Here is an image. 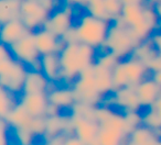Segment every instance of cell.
Segmentation results:
<instances>
[{
  "label": "cell",
  "mask_w": 161,
  "mask_h": 145,
  "mask_svg": "<svg viewBox=\"0 0 161 145\" xmlns=\"http://www.w3.org/2000/svg\"><path fill=\"white\" fill-rule=\"evenodd\" d=\"M96 120L99 125V145H126L131 130L125 120V114L106 105L96 108Z\"/></svg>",
  "instance_id": "obj_1"
},
{
  "label": "cell",
  "mask_w": 161,
  "mask_h": 145,
  "mask_svg": "<svg viewBox=\"0 0 161 145\" xmlns=\"http://www.w3.org/2000/svg\"><path fill=\"white\" fill-rule=\"evenodd\" d=\"M58 54L64 85H72L84 69L96 62V49L83 43H67Z\"/></svg>",
  "instance_id": "obj_2"
},
{
  "label": "cell",
  "mask_w": 161,
  "mask_h": 145,
  "mask_svg": "<svg viewBox=\"0 0 161 145\" xmlns=\"http://www.w3.org/2000/svg\"><path fill=\"white\" fill-rule=\"evenodd\" d=\"M120 17L141 42L148 40L160 25L154 6L149 1L145 5H124Z\"/></svg>",
  "instance_id": "obj_3"
},
{
  "label": "cell",
  "mask_w": 161,
  "mask_h": 145,
  "mask_svg": "<svg viewBox=\"0 0 161 145\" xmlns=\"http://www.w3.org/2000/svg\"><path fill=\"white\" fill-rule=\"evenodd\" d=\"M140 43L141 41L135 35L129 25L119 17L110 24L107 39L102 49L103 52H112L119 60H125L131 55Z\"/></svg>",
  "instance_id": "obj_4"
},
{
  "label": "cell",
  "mask_w": 161,
  "mask_h": 145,
  "mask_svg": "<svg viewBox=\"0 0 161 145\" xmlns=\"http://www.w3.org/2000/svg\"><path fill=\"white\" fill-rule=\"evenodd\" d=\"M74 27L78 43L87 44L94 49H99L106 42L110 22L86 13Z\"/></svg>",
  "instance_id": "obj_5"
},
{
  "label": "cell",
  "mask_w": 161,
  "mask_h": 145,
  "mask_svg": "<svg viewBox=\"0 0 161 145\" xmlns=\"http://www.w3.org/2000/svg\"><path fill=\"white\" fill-rule=\"evenodd\" d=\"M149 74H151V71L141 60L132 56L121 60L113 69L114 90L123 87H136L143 79L149 77Z\"/></svg>",
  "instance_id": "obj_6"
},
{
  "label": "cell",
  "mask_w": 161,
  "mask_h": 145,
  "mask_svg": "<svg viewBox=\"0 0 161 145\" xmlns=\"http://www.w3.org/2000/svg\"><path fill=\"white\" fill-rule=\"evenodd\" d=\"M28 68L23 63L16 60L14 55L0 58V84L9 92L17 97L22 95Z\"/></svg>",
  "instance_id": "obj_7"
},
{
  "label": "cell",
  "mask_w": 161,
  "mask_h": 145,
  "mask_svg": "<svg viewBox=\"0 0 161 145\" xmlns=\"http://www.w3.org/2000/svg\"><path fill=\"white\" fill-rule=\"evenodd\" d=\"M93 65L88 68L84 69L71 86L75 94L76 102H82L97 107L103 103L104 97L97 90L94 78V71H93Z\"/></svg>",
  "instance_id": "obj_8"
},
{
  "label": "cell",
  "mask_w": 161,
  "mask_h": 145,
  "mask_svg": "<svg viewBox=\"0 0 161 145\" xmlns=\"http://www.w3.org/2000/svg\"><path fill=\"white\" fill-rule=\"evenodd\" d=\"M9 49L14 57L23 63L29 69L41 70V54L36 47L33 32L10 45Z\"/></svg>",
  "instance_id": "obj_9"
},
{
  "label": "cell",
  "mask_w": 161,
  "mask_h": 145,
  "mask_svg": "<svg viewBox=\"0 0 161 145\" xmlns=\"http://www.w3.org/2000/svg\"><path fill=\"white\" fill-rule=\"evenodd\" d=\"M69 114L73 127V135H75L85 145H99V125L96 118H88L72 112H69Z\"/></svg>",
  "instance_id": "obj_10"
},
{
  "label": "cell",
  "mask_w": 161,
  "mask_h": 145,
  "mask_svg": "<svg viewBox=\"0 0 161 145\" xmlns=\"http://www.w3.org/2000/svg\"><path fill=\"white\" fill-rule=\"evenodd\" d=\"M110 101V107L116 108L121 112H141L142 107L139 101L136 87H123L116 89L105 97Z\"/></svg>",
  "instance_id": "obj_11"
},
{
  "label": "cell",
  "mask_w": 161,
  "mask_h": 145,
  "mask_svg": "<svg viewBox=\"0 0 161 145\" xmlns=\"http://www.w3.org/2000/svg\"><path fill=\"white\" fill-rule=\"evenodd\" d=\"M49 16V12L36 0H25L21 3V21L31 32L42 29Z\"/></svg>",
  "instance_id": "obj_12"
},
{
  "label": "cell",
  "mask_w": 161,
  "mask_h": 145,
  "mask_svg": "<svg viewBox=\"0 0 161 145\" xmlns=\"http://www.w3.org/2000/svg\"><path fill=\"white\" fill-rule=\"evenodd\" d=\"M73 25V6L65 3L61 9L55 10L49 16L45 21V30L52 32L58 38H63L65 33L71 29Z\"/></svg>",
  "instance_id": "obj_13"
},
{
  "label": "cell",
  "mask_w": 161,
  "mask_h": 145,
  "mask_svg": "<svg viewBox=\"0 0 161 145\" xmlns=\"http://www.w3.org/2000/svg\"><path fill=\"white\" fill-rule=\"evenodd\" d=\"M136 91L142 110L150 109L161 96V86L150 75L136 86Z\"/></svg>",
  "instance_id": "obj_14"
},
{
  "label": "cell",
  "mask_w": 161,
  "mask_h": 145,
  "mask_svg": "<svg viewBox=\"0 0 161 145\" xmlns=\"http://www.w3.org/2000/svg\"><path fill=\"white\" fill-rule=\"evenodd\" d=\"M33 34L36 47H38L41 55L51 53H60L65 45L62 39L56 36L52 32L45 30L44 28L34 31Z\"/></svg>",
  "instance_id": "obj_15"
},
{
  "label": "cell",
  "mask_w": 161,
  "mask_h": 145,
  "mask_svg": "<svg viewBox=\"0 0 161 145\" xmlns=\"http://www.w3.org/2000/svg\"><path fill=\"white\" fill-rule=\"evenodd\" d=\"M49 102L60 108L62 111L71 110L76 103V97L71 85L58 86L53 84L47 92Z\"/></svg>",
  "instance_id": "obj_16"
},
{
  "label": "cell",
  "mask_w": 161,
  "mask_h": 145,
  "mask_svg": "<svg viewBox=\"0 0 161 145\" xmlns=\"http://www.w3.org/2000/svg\"><path fill=\"white\" fill-rule=\"evenodd\" d=\"M19 102L33 118L47 116L50 105L47 94H22L19 97Z\"/></svg>",
  "instance_id": "obj_17"
},
{
  "label": "cell",
  "mask_w": 161,
  "mask_h": 145,
  "mask_svg": "<svg viewBox=\"0 0 161 145\" xmlns=\"http://www.w3.org/2000/svg\"><path fill=\"white\" fill-rule=\"evenodd\" d=\"M53 84L41 70L29 69L25 77L22 94H47Z\"/></svg>",
  "instance_id": "obj_18"
},
{
  "label": "cell",
  "mask_w": 161,
  "mask_h": 145,
  "mask_svg": "<svg viewBox=\"0 0 161 145\" xmlns=\"http://www.w3.org/2000/svg\"><path fill=\"white\" fill-rule=\"evenodd\" d=\"M30 32L31 31L25 27L21 19L9 21V22L1 24V30H0L1 43L7 46H10L14 43L21 40L23 36H25Z\"/></svg>",
  "instance_id": "obj_19"
},
{
  "label": "cell",
  "mask_w": 161,
  "mask_h": 145,
  "mask_svg": "<svg viewBox=\"0 0 161 145\" xmlns=\"http://www.w3.org/2000/svg\"><path fill=\"white\" fill-rule=\"evenodd\" d=\"M41 71L52 84H62L60 54L51 53L41 55Z\"/></svg>",
  "instance_id": "obj_20"
},
{
  "label": "cell",
  "mask_w": 161,
  "mask_h": 145,
  "mask_svg": "<svg viewBox=\"0 0 161 145\" xmlns=\"http://www.w3.org/2000/svg\"><path fill=\"white\" fill-rule=\"evenodd\" d=\"M93 71H94V78L97 90L105 99V97H107L108 95H110L114 91L113 70L95 62L93 65Z\"/></svg>",
  "instance_id": "obj_21"
},
{
  "label": "cell",
  "mask_w": 161,
  "mask_h": 145,
  "mask_svg": "<svg viewBox=\"0 0 161 145\" xmlns=\"http://www.w3.org/2000/svg\"><path fill=\"white\" fill-rule=\"evenodd\" d=\"M10 129H29L31 122L33 120V117L25 110V108L18 102L14 107V109L3 118ZM31 131V130H30Z\"/></svg>",
  "instance_id": "obj_22"
},
{
  "label": "cell",
  "mask_w": 161,
  "mask_h": 145,
  "mask_svg": "<svg viewBox=\"0 0 161 145\" xmlns=\"http://www.w3.org/2000/svg\"><path fill=\"white\" fill-rule=\"evenodd\" d=\"M129 141L138 145H158L161 137H159L152 129L141 124L131 132Z\"/></svg>",
  "instance_id": "obj_23"
},
{
  "label": "cell",
  "mask_w": 161,
  "mask_h": 145,
  "mask_svg": "<svg viewBox=\"0 0 161 145\" xmlns=\"http://www.w3.org/2000/svg\"><path fill=\"white\" fill-rule=\"evenodd\" d=\"M20 0H0V23L21 19Z\"/></svg>",
  "instance_id": "obj_24"
},
{
  "label": "cell",
  "mask_w": 161,
  "mask_h": 145,
  "mask_svg": "<svg viewBox=\"0 0 161 145\" xmlns=\"http://www.w3.org/2000/svg\"><path fill=\"white\" fill-rule=\"evenodd\" d=\"M158 54L159 53L157 52L153 43H152V41L150 40V38H149L148 40L142 41V42L135 49V51L132 52V54L130 56L141 60V62L147 65L148 63L151 60H153Z\"/></svg>",
  "instance_id": "obj_25"
},
{
  "label": "cell",
  "mask_w": 161,
  "mask_h": 145,
  "mask_svg": "<svg viewBox=\"0 0 161 145\" xmlns=\"http://www.w3.org/2000/svg\"><path fill=\"white\" fill-rule=\"evenodd\" d=\"M18 102L19 97L12 95L5 88H0V118H5Z\"/></svg>",
  "instance_id": "obj_26"
},
{
  "label": "cell",
  "mask_w": 161,
  "mask_h": 145,
  "mask_svg": "<svg viewBox=\"0 0 161 145\" xmlns=\"http://www.w3.org/2000/svg\"><path fill=\"white\" fill-rule=\"evenodd\" d=\"M85 9L87 10V13L92 14V16L96 17V18L103 19V20L109 21L108 18L107 11H106L105 3H104V0H91L86 3Z\"/></svg>",
  "instance_id": "obj_27"
},
{
  "label": "cell",
  "mask_w": 161,
  "mask_h": 145,
  "mask_svg": "<svg viewBox=\"0 0 161 145\" xmlns=\"http://www.w3.org/2000/svg\"><path fill=\"white\" fill-rule=\"evenodd\" d=\"M142 113V124L150 127L153 131L161 130V118L152 108L141 111Z\"/></svg>",
  "instance_id": "obj_28"
},
{
  "label": "cell",
  "mask_w": 161,
  "mask_h": 145,
  "mask_svg": "<svg viewBox=\"0 0 161 145\" xmlns=\"http://www.w3.org/2000/svg\"><path fill=\"white\" fill-rule=\"evenodd\" d=\"M11 132L18 145H33L34 140L36 138L29 129H11Z\"/></svg>",
  "instance_id": "obj_29"
},
{
  "label": "cell",
  "mask_w": 161,
  "mask_h": 145,
  "mask_svg": "<svg viewBox=\"0 0 161 145\" xmlns=\"http://www.w3.org/2000/svg\"><path fill=\"white\" fill-rule=\"evenodd\" d=\"M104 3H105L106 11H107L110 22L115 21L121 16V11H123L124 7L121 0H104Z\"/></svg>",
  "instance_id": "obj_30"
},
{
  "label": "cell",
  "mask_w": 161,
  "mask_h": 145,
  "mask_svg": "<svg viewBox=\"0 0 161 145\" xmlns=\"http://www.w3.org/2000/svg\"><path fill=\"white\" fill-rule=\"evenodd\" d=\"M121 60H119L115 54H113L112 52H102V54H99L96 57V62L98 64H101L102 66L106 67V68L114 69L116 67V65L120 62Z\"/></svg>",
  "instance_id": "obj_31"
},
{
  "label": "cell",
  "mask_w": 161,
  "mask_h": 145,
  "mask_svg": "<svg viewBox=\"0 0 161 145\" xmlns=\"http://www.w3.org/2000/svg\"><path fill=\"white\" fill-rule=\"evenodd\" d=\"M50 14L52 12H54L56 10V7H58V0H36Z\"/></svg>",
  "instance_id": "obj_32"
},
{
  "label": "cell",
  "mask_w": 161,
  "mask_h": 145,
  "mask_svg": "<svg viewBox=\"0 0 161 145\" xmlns=\"http://www.w3.org/2000/svg\"><path fill=\"white\" fill-rule=\"evenodd\" d=\"M147 66H148V68H149V70L151 71V74L154 73V71L161 70V55L160 54H158L153 60H150L147 64Z\"/></svg>",
  "instance_id": "obj_33"
},
{
  "label": "cell",
  "mask_w": 161,
  "mask_h": 145,
  "mask_svg": "<svg viewBox=\"0 0 161 145\" xmlns=\"http://www.w3.org/2000/svg\"><path fill=\"white\" fill-rule=\"evenodd\" d=\"M150 40L152 41L157 52L161 55V32H156L150 36Z\"/></svg>",
  "instance_id": "obj_34"
},
{
  "label": "cell",
  "mask_w": 161,
  "mask_h": 145,
  "mask_svg": "<svg viewBox=\"0 0 161 145\" xmlns=\"http://www.w3.org/2000/svg\"><path fill=\"white\" fill-rule=\"evenodd\" d=\"M64 145H85L80 140H78L75 135H67L65 138Z\"/></svg>",
  "instance_id": "obj_35"
},
{
  "label": "cell",
  "mask_w": 161,
  "mask_h": 145,
  "mask_svg": "<svg viewBox=\"0 0 161 145\" xmlns=\"http://www.w3.org/2000/svg\"><path fill=\"white\" fill-rule=\"evenodd\" d=\"M65 3H69V5H77L80 7H85L86 3H87V0H64Z\"/></svg>",
  "instance_id": "obj_36"
},
{
  "label": "cell",
  "mask_w": 161,
  "mask_h": 145,
  "mask_svg": "<svg viewBox=\"0 0 161 145\" xmlns=\"http://www.w3.org/2000/svg\"><path fill=\"white\" fill-rule=\"evenodd\" d=\"M123 5H145L147 0H121Z\"/></svg>",
  "instance_id": "obj_37"
},
{
  "label": "cell",
  "mask_w": 161,
  "mask_h": 145,
  "mask_svg": "<svg viewBox=\"0 0 161 145\" xmlns=\"http://www.w3.org/2000/svg\"><path fill=\"white\" fill-rule=\"evenodd\" d=\"M151 108L157 112V113L159 114V116H160V118H161V96L159 97L158 100L156 101V103H154V105L152 106Z\"/></svg>",
  "instance_id": "obj_38"
},
{
  "label": "cell",
  "mask_w": 161,
  "mask_h": 145,
  "mask_svg": "<svg viewBox=\"0 0 161 145\" xmlns=\"http://www.w3.org/2000/svg\"><path fill=\"white\" fill-rule=\"evenodd\" d=\"M151 77L154 79V80L157 81V83L159 84V85L161 86V70L154 71V73H152V74H151Z\"/></svg>",
  "instance_id": "obj_39"
},
{
  "label": "cell",
  "mask_w": 161,
  "mask_h": 145,
  "mask_svg": "<svg viewBox=\"0 0 161 145\" xmlns=\"http://www.w3.org/2000/svg\"><path fill=\"white\" fill-rule=\"evenodd\" d=\"M153 6H154V9H156L157 14H158L159 19H160V21H161V3H154Z\"/></svg>",
  "instance_id": "obj_40"
},
{
  "label": "cell",
  "mask_w": 161,
  "mask_h": 145,
  "mask_svg": "<svg viewBox=\"0 0 161 145\" xmlns=\"http://www.w3.org/2000/svg\"><path fill=\"white\" fill-rule=\"evenodd\" d=\"M149 3H152V5H154V3H161V0H150Z\"/></svg>",
  "instance_id": "obj_41"
},
{
  "label": "cell",
  "mask_w": 161,
  "mask_h": 145,
  "mask_svg": "<svg viewBox=\"0 0 161 145\" xmlns=\"http://www.w3.org/2000/svg\"><path fill=\"white\" fill-rule=\"evenodd\" d=\"M126 145H138V144H136V143H132V142H130V141H128Z\"/></svg>",
  "instance_id": "obj_42"
},
{
  "label": "cell",
  "mask_w": 161,
  "mask_h": 145,
  "mask_svg": "<svg viewBox=\"0 0 161 145\" xmlns=\"http://www.w3.org/2000/svg\"><path fill=\"white\" fill-rule=\"evenodd\" d=\"M20 1H25V0H20Z\"/></svg>",
  "instance_id": "obj_43"
},
{
  "label": "cell",
  "mask_w": 161,
  "mask_h": 145,
  "mask_svg": "<svg viewBox=\"0 0 161 145\" xmlns=\"http://www.w3.org/2000/svg\"><path fill=\"white\" fill-rule=\"evenodd\" d=\"M88 1H91V0H87V3H88Z\"/></svg>",
  "instance_id": "obj_44"
},
{
  "label": "cell",
  "mask_w": 161,
  "mask_h": 145,
  "mask_svg": "<svg viewBox=\"0 0 161 145\" xmlns=\"http://www.w3.org/2000/svg\"><path fill=\"white\" fill-rule=\"evenodd\" d=\"M160 25H161V21H160Z\"/></svg>",
  "instance_id": "obj_45"
}]
</instances>
